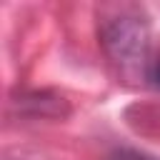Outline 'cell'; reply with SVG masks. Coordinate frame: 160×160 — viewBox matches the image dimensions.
I'll list each match as a JSON object with an SVG mask.
<instances>
[{
  "instance_id": "cell-1",
  "label": "cell",
  "mask_w": 160,
  "mask_h": 160,
  "mask_svg": "<svg viewBox=\"0 0 160 160\" xmlns=\"http://www.w3.org/2000/svg\"><path fill=\"white\" fill-rule=\"evenodd\" d=\"M98 38L102 52L120 72L145 75L150 62V25L135 8H120L102 18Z\"/></svg>"
},
{
  "instance_id": "cell-2",
  "label": "cell",
  "mask_w": 160,
  "mask_h": 160,
  "mask_svg": "<svg viewBox=\"0 0 160 160\" xmlns=\"http://www.w3.org/2000/svg\"><path fill=\"white\" fill-rule=\"evenodd\" d=\"M145 80H148V82H150L155 90H160V55H158V58H152V60L148 62Z\"/></svg>"
},
{
  "instance_id": "cell-3",
  "label": "cell",
  "mask_w": 160,
  "mask_h": 160,
  "mask_svg": "<svg viewBox=\"0 0 160 160\" xmlns=\"http://www.w3.org/2000/svg\"><path fill=\"white\" fill-rule=\"evenodd\" d=\"M108 160H152V158H148V155H142V152H138V150L122 148V150H115Z\"/></svg>"
}]
</instances>
